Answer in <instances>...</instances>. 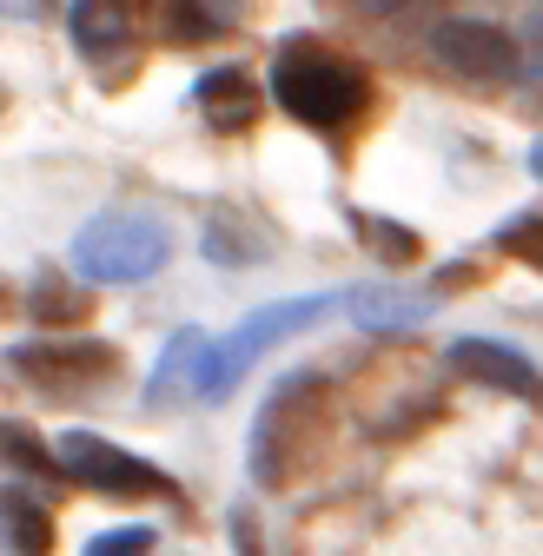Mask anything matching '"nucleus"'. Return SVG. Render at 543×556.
<instances>
[{
	"mask_svg": "<svg viewBox=\"0 0 543 556\" xmlns=\"http://www.w3.org/2000/svg\"><path fill=\"white\" fill-rule=\"evenodd\" d=\"M431 60L451 66L464 80H510L517 74V40L491 21H470V14H451L431 27Z\"/></svg>",
	"mask_w": 543,
	"mask_h": 556,
	"instance_id": "6",
	"label": "nucleus"
},
{
	"mask_svg": "<svg viewBox=\"0 0 543 556\" xmlns=\"http://www.w3.org/2000/svg\"><path fill=\"white\" fill-rule=\"evenodd\" d=\"M272 100H279L292 119L331 132V126H345V119L365 113L371 87H365V74L345 53H331L318 40H292L279 60H272Z\"/></svg>",
	"mask_w": 543,
	"mask_h": 556,
	"instance_id": "1",
	"label": "nucleus"
},
{
	"mask_svg": "<svg viewBox=\"0 0 543 556\" xmlns=\"http://www.w3.org/2000/svg\"><path fill=\"white\" fill-rule=\"evenodd\" d=\"M206 258H213V265H252V258H265V239H258L239 213H219V219L206 226Z\"/></svg>",
	"mask_w": 543,
	"mask_h": 556,
	"instance_id": "14",
	"label": "nucleus"
},
{
	"mask_svg": "<svg viewBox=\"0 0 543 556\" xmlns=\"http://www.w3.org/2000/svg\"><path fill=\"white\" fill-rule=\"evenodd\" d=\"M34 318H40L47 331L87 325V292H74L66 278H40V286H34Z\"/></svg>",
	"mask_w": 543,
	"mask_h": 556,
	"instance_id": "15",
	"label": "nucleus"
},
{
	"mask_svg": "<svg viewBox=\"0 0 543 556\" xmlns=\"http://www.w3.org/2000/svg\"><path fill=\"white\" fill-rule=\"evenodd\" d=\"M206 365H213V338H206V331H173V344H166L160 365H153L147 404H179V397H192L199 384H206Z\"/></svg>",
	"mask_w": 543,
	"mask_h": 556,
	"instance_id": "9",
	"label": "nucleus"
},
{
	"mask_svg": "<svg viewBox=\"0 0 543 556\" xmlns=\"http://www.w3.org/2000/svg\"><path fill=\"white\" fill-rule=\"evenodd\" d=\"M0 451H8L21 470H34V477H47V470H60V451H40V438L27 431V425H0Z\"/></svg>",
	"mask_w": 543,
	"mask_h": 556,
	"instance_id": "16",
	"label": "nucleus"
},
{
	"mask_svg": "<svg viewBox=\"0 0 543 556\" xmlns=\"http://www.w3.org/2000/svg\"><path fill=\"white\" fill-rule=\"evenodd\" d=\"M74 47L80 53H113L132 34V0H74Z\"/></svg>",
	"mask_w": 543,
	"mask_h": 556,
	"instance_id": "12",
	"label": "nucleus"
},
{
	"mask_svg": "<svg viewBox=\"0 0 543 556\" xmlns=\"http://www.w3.org/2000/svg\"><path fill=\"white\" fill-rule=\"evenodd\" d=\"M318 404H325V384H318L312 371L279 378V391L265 397L258 425H252V477H258V483H279V477H286V451L299 444V431L318 425Z\"/></svg>",
	"mask_w": 543,
	"mask_h": 556,
	"instance_id": "5",
	"label": "nucleus"
},
{
	"mask_svg": "<svg viewBox=\"0 0 543 556\" xmlns=\"http://www.w3.org/2000/svg\"><path fill=\"white\" fill-rule=\"evenodd\" d=\"M325 312H331V299H325V292H305V299H279V305L245 312V318L226 331V344H213V365H206V384H199V397H206V404L232 397V384H239V378L272 352V344H286L292 331L318 325Z\"/></svg>",
	"mask_w": 543,
	"mask_h": 556,
	"instance_id": "3",
	"label": "nucleus"
},
{
	"mask_svg": "<svg viewBox=\"0 0 543 556\" xmlns=\"http://www.w3.org/2000/svg\"><path fill=\"white\" fill-rule=\"evenodd\" d=\"M14 371L47 378V384H87V378L119 371V358L106 352V344H21V352H14Z\"/></svg>",
	"mask_w": 543,
	"mask_h": 556,
	"instance_id": "8",
	"label": "nucleus"
},
{
	"mask_svg": "<svg viewBox=\"0 0 543 556\" xmlns=\"http://www.w3.org/2000/svg\"><path fill=\"white\" fill-rule=\"evenodd\" d=\"M365 8H371V14H384V8H397V0H365Z\"/></svg>",
	"mask_w": 543,
	"mask_h": 556,
	"instance_id": "22",
	"label": "nucleus"
},
{
	"mask_svg": "<svg viewBox=\"0 0 543 556\" xmlns=\"http://www.w3.org/2000/svg\"><path fill=\"white\" fill-rule=\"evenodd\" d=\"M173 258V232L147 213H106L74 239V271L100 286H140Z\"/></svg>",
	"mask_w": 543,
	"mask_h": 556,
	"instance_id": "2",
	"label": "nucleus"
},
{
	"mask_svg": "<svg viewBox=\"0 0 543 556\" xmlns=\"http://www.w3.org/2000/svg\"><path fill=\"white\" fill-rule=\"evenodd\" d=\"M192 100L206 106V119H213L219 132H239V126L258 119V93H252V80L239 74V66H213V74L192 87Z\"/></svg>",
	"mask_w": 543,
	"mask_h": 556,
	"instance_id": "10",
	"label": "nucleus"
},
{
	"mask_svg": "<svg viewBox=\"0 0 543 556\" xmlns=\"http://www.w3.org/2000/svg\"><path fill=\"white\" fill-rule=\"evenodd\" d=\"M0 543H8L14 556H47L53 549V517L34 504V491H0Z\"/></svg>",
	"mask_w": 543,
	"mask_h": 556,
	"instance_id": "11",
	"label": "nucleus"
},
{
	"mask_svg": "<svg viewBox=\"0 0 543 556\" xmlns=\"http://www.w3.org/2000/svg\"><path fill=\"white\" fill-rule=\"evenodd\" d=\"M530 173L543 179V139H536V147H530Z\"/></svg>",
	"mask_w": 543,
	"mask_h": 556,
	"instance_id": "21",
	"label": "nucleus"
},
{
	"mask_svg": "<svg viewBox=\"0 0 543 556\" xmlns=\"http://www.w3.org/2000/svg\"><path fill=\"white\" fill-rule=\"evenodd\" d=\"M47 8V0H0V14H8V21H34Z\"/></svg>",
	"mask_w": 543,
	"mask_h": 556,
	"instance_id": "20",
	"label": "nucleus"
},
{
	"mask_svg": "<svg viewBox=\"0 0 543 556\" xmlns=\"http://www.w3.org/2000/svg\"><path fill=\"white\" fill-rule=\"evenodd\" d=\"M444 365L470 384H491V391H510V397H543V378L530 371V358H517L510 344H491V338H457Z\"/></svg>",
	"mask_w": 543,
	"mask_h": 556,
	"instance_id": "7",
	"label": "nucleus"
},
{
	"mask_svg": "<svg viewBox=\"0 0 543 556\" xmlns=\"http://www.w3.org/2000/svg\"><path fill=\"white\" fill-rule=\"evenodd\" d=\"M153 549V530L147 523H126V530H106L87 543V556H147Z\"/></svg>",
	"mask_w": 543,
	"mask_h": 556,
	"instance_id": "19",
	"label": "nucleus"
},
{
	"mask_svg": "<svg viewBox=\"0 0 543 556\" xmlns=\"http://www.w3.org/2000/svg\"><path fill=\"white\" fill-rule=\"evenodd\" d=\"M60 470L80 477L100 497H173V477L160 464L132 457V451H119L113 438H93V431H66L60 438Z\"/></svg>",
	"mask_w": 543,
	"mask_h": 556,
	"instance_id": "4",
	"label": "nucleus"
},
{
	"mask_svg": "<svg viewBox=\"0 0 543 556\" xmlns=\"http://www.w3.org/2000/svg\"><path fill=\"white\" fill-rule=\"evenodd\" d=\"M365 239H371V252L391 258V265H412V258H418V239H412V232H397L391 219H365Z\"/></svg>",
	"mask_w": 543,
	"mask_h": 556,
	"instance_id": "18",
	"label": "nucleus"
},
{
	"mask_svg": "<svg viewBox=\"0 0 543 556\" xmlns=\"http://www.w3.org/2000/svg\"><path fill=\"white\" fill-rule=\"evenodd\" d=\"M345 305H352V318H358L365 331H404V325H418V318L431 312V299H418V292H397V286L352 292Z\"/></svg>",
	"mask_w": 543,
	"mask_h": 556,
	"instance_id": "13",
	"label": "nucleus"
},
{
	"mask_svg": "<svg viewBox=\"0 0 543 556\" xmlns=\"http://www.w3.org/2000/svg\"><path fill=\"white\" fill-rule=\"evenodd\" d=\"M497 245H504V252H517L523 265H543V213H530V219H510V226L497 232Z\"/></svg>",
	"mask_w": 543,
	"mask_h": 556,
	"instance_id": "17",
	"label": "nucleus"
}]
</instances>
